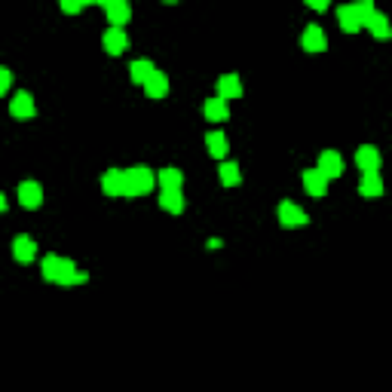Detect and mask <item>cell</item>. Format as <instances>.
I'll list each match as a JSON object with an SVG mask.
<instances>
[{
  "label": "cell",
  "instance_id": "6da1fadb",
  "mask_svg": "<svg viewBox=\"0 0 392 392\" xmlns=\"http://www.w3.org/2000/svg\"><path fill=\"white\" fill-rule=\"evenodd\" d=\"M156 187V175L147 166H132L123 169V199H138L147 196Z\"/></svg>",
  "mask_w": 392,
  "mask_h": 392
},
{
  "label": "cell",
  "instance_id": "7a4b0ae2",
  "mask_svg": "<svg viewBox=\"0 0 392 392\" xmlns=\"http://www.w3.org/2000/svg\"><path fill=\"white\" fill-rule=\"evenodd\" d=\"M276 218H279V224H282L285 230H297V227H306V224H310V215H306L300 206H294L291 199L279 202Z\"/></svg>",
  "mask_w": 392,
  "mask_h": 392
},
{
  "label": "cell",
  "instance_id": "3957f363",
  "mask_svg": "<svg viewBox=\"0 0 392 392\" xmlns=\"http://www.w3.org/2000/svg\"><path fill=\"white\" fill-rule=\"evenodd\" d=\"M89 282V273L77 270L74 260L68 258H58V270H56V285H62V289H71V285H86Z\"/></svg>",
  "mask_w": 392,
  "mask_h": 392
},
{
  "label": "cell",
  "instance_id": "277c9868",
  "mask_svg": "<svg viewBox=\"0 0 392 392\" xmlns=\"http://www.w3.org/2000/svg\"><path fill=\"white\" fill-rule=\"evenodd\" d=\"M356 166L362 169V175H377L383 166V156L380 150H377L374 145H362L356 150Z\"/></svg>",
  "mask_w": 392,
  "mask_h": 392
},
{
  "label": "cell",
  "instance_id": "5b68a950",
  "mask_svg": "<svg viewBox=\"0 0 392 392\" xmlns=\"http://www.w3.org/2000/svg\"><path fill=\"white\" fill-rule=\"evenodd\" d=\"M10 114L16 117V120H34L37 117V104H34V95L31 93H16L10 98Z\"/></svg>",
  "mask_w": 392,
  "mask_h": 392
},
{
  "label": "cell",
  "instance_id": "8992f818",
  "mask_svg": "<svg viewBox=\"0 0 392 392\" xmlns=\"http://www.w3.org/2000/svg\"><path fill=\"white\" fill-rule=\"evenodd\" d=\"M104 16H108L110 28H123V25H129V19H132V6H129L126 0H108V3H104Z\"/></svg>",
  "mask_w": 392,
  "mask_h": 392
},
{
  "label": "cell",
  "instance_id": "52a82bcc",
  "mask_svg": "<svg viewBox=\"0 0 392 392\" xmlns=\"http://www.w3.org/2000/svg\"><path fill=\"white\" fill-rule=\"evenodd\" d=\"M319 172L325 175V178H341L343 175V156L337 154V150H322V154H319Z\"/></svg>",
  "mask_w": 392,
  "mask_h": 392
},
{
  "label": "cell",
  "instance_id": "ba28073f",
  "mask_svg": "<svg viewBox=\"0 0 392 392\" xmlns=\"http://www.w3.org/2000/svg\"><path fill=\"white\" fill-rule=\"evenodd\" d=\"M101 47L108 56H123V52L129 49V34L123 28H108L101 37Z\"/></svg>",
  "mask_w": 392,
  "mask_h": 392
},
{
  "label": "cell",
  "instance_id": "9c48e42d",
  "mask_svg": "<svg viewBox=\"0 0 392 392\" xmlns=\"http://www.w3.org/2000/svg\"><path fill=\"white\" fill-rule=\"evenodd\" d=\"M304 191L313 196V199H322V196H328V178H325L319 169H306L304 172Z\"/></svg>",
  "mask_w": 392,
  "mask_h": 392
},
{
  "label": "cell",
  "instance_id": "30bf717a",
  "mask_svg": "<svg viewBox=\"0 0 392 392\" xmlns=\"http://www.w3.org/2000/svg\"><path fill=\"white\" fill-rule=\"evenodd\" d=\"M300 47L306 52H325L328 49V37H325V31L319 25H306L304 34H300Z\"/></svg>",
  "mask_w": 392,
  "mask_h": 392
},
{
  "label": "cell",
  "instance_id": "8fae6325",
  "mask_svg": "<svg viewBox=\"0 0 392 392\" xmlns=\"http://www.w3.org/2000/svg\"><path fill=\"white\" fill-rule=\"evenodd\" d=\"M19 202H22V208H40L43 187L37 184V181H22V184H19Z\"/></svg>",
  "mask_w": 392,
  "mask_h": 392
},
{
  "label": "cell",
  "instance_id": "7c38bea8",
  "mask_svg": "<svg viewBox=\"0 0 392 392\" xmlns=\"http://www.w3.org/2000/svg\"><path fill=\"white\" fill-rule=\"evenodd\" d=\"M12 258H16L19 264H31V260L37 258V243L31 236H25V233H19V236L12 239Z\"/></svg>",
  "mask_w": 392,
  "mask_h": 392
},
{
  "label": "cell",
  "instance_id": "4fadbf2b",
  "mask_svg": "<svg viewBox=\"0 0 392 392\" xmlns=\"http://www.w3.org/2000/svg\"><path fill=\"white\" fill-rule=\"evenodd\" d=\"M239 95H243V83H239L236 74H224L218 80V86H215V98H221V101H230V98Z\"/></svg>",
  "mask_w": 392,
  "mask_h": 392
},
{
  "label": "cell",
  "instance_id": "5bb4252c",
  "mask_svg": "<svg viewBox=\"0 0 392 392\" xmlns=\"http://www.w3.org/2000/svg\"><path fill=\"white\" fill-rule=\"evenodd\" d=\"M156 184H160L162 191H181V187H184V172L175 166H166L156 172Z\"/></svg>",
  "mask_w": 392,
  "mask_h": 392
},
{
  "label": "cell",
  "instance_id": "9a60e30c",
  "mask_svg": "<svg viewBox=\"0 0 392 392\" xmlns=\"http://www.w3.org/2000/svg\"><path fill=\"white\" fill-rule=\"evenodd\" d=\"M101 191H104V196H110V199H120L123 196V169H108V172L101 175Z\"/></svg>",
  "mask_w": 392,
  "mask_h": 392
},
{
  "label": "cell",
  "instance_id": "2e32d148",
  "mask_svg": "<svg viewBox=\"0 0 392 392\" xmlns=\"http://www.w3.org/2000/svg\"><path fill=\"white\" fill-rule=\"evenodd\" d=\"M337 22H341V28L346 31V34H356V31H362V16H358L356 3L341 6V10H337Z\"/></svg>",
  "mask_w": 392,
  "mask_h": 392
},
{
  "label": "cell",
  "instance_id": "e0dca14e",
  "mask_svg": "<svg viewBox=\"0 0 392 392\" xmlns=\"http://www.w3.org/2000/svg\"><path fill=\"white\" fill-rule=\"evenodd\" d=\"M166 93H169V77L162 74V71H154L145 83V95L154 98V101H160V98H166Z\"/></svg>",
  "mask_w": 392,
  "mask_h": 392
},
{
  "label": "cell",
  "instance_id": "ac0fdd59",
  "mask_svg": "<svg viewBox=\"0 0 392 392\" xmlns=\"http://www.w3.org/2000/svg\"><path fill=\"white\" fill-rule=\"evenodd\" d=\"M160 208L169 215H181L187 208L184 202V193L181 191H160Z\"/></svg>",
  "mask_w": 392,
  "mask_h": 392
},
{
  "label": "cell",
  "instance_id": "d6986e66",
  "mask_svg": "<svg viewBox=\"0 0 392 392\" xmlns=\"http://www.w3.org/2000/svg\"><path fill=\"white\" fill-rule=\"evenodd\" d=\"M202 114H206L208 123H224V120H230V108H227V101H221V98H208V101L202 104Z\"/></svg>",
  "mask_w": 392,
  "mask_h": 392
},
{
  "label": "cell",
  "instance_id": "ffe728a7",
  "mask_svg": "<svg viewBox=\"0 0 392 392\" xmlns=\"http://www.w3.org/2000/svg\"><path fill=\"white\" fill-rule=\"evenodd\" d=\"M156 71V64L150 62V58H135L132 64H129V80L132 83H138V86H145L147 83V77Z\"/></svg>",
  "mask_w": 392,
  "mask_h": 392
},
{
  "label": "cell",
  "instance_id": "44dd1931",
  "mask_svg": "<svg viewBox=\"0 0 392 392\" xmlns=\"http://www.w3.org/2000/svg\"><path fill=\"white\" fill-rule=\"evenodd\" d=\"M206 147H208V154H212L215 160H224L227 150H230V141H227V135L221 132V129H215V132L206 135Z\"/></svg>",
  "mask_w": 392,
  "mask_h": 392
},
{
  "label": "cell",
  "instance_id": "7402d4cb",
  "mask_svg": "<svg viewBox=\"0 0 392 392\" xmlns=\"http://www.w3.org/2000/svg\"><path fill=\"white\" fill-rule=\"evenodd\" d=\"M365 28H368L377 40H389V37H392V25H389V19L383 16V12H374V16L365 22Z\"/></svg>",
  "mask_w": 392,
  "mask_h": 392
},
{
  "label": "cell",
  "instance_id": "603a6c76",
  "mask_svg": "<svg viewBox=\"0 0 392 392\" xmlns=\"http://www.w3.org/2000/svg\"><path fill=\"white\" fill-rule=\"evenodd\" d=\"M358 193H362L365 199H380V196H383V178H380V175H362Z\"/></svg>",
  "mask_w": 392,
  "mask_h": 392
},
{
  "label": "cell",
  "instance_id": "cb8c5ba5",
  "mask_svg": "<svg viewBox=\"0 0 392 392\" xmlns=\"http://www.w3.org/2000/svg\"><path fill=\"white\" fill-rule=\"evenodd\" d=\"M218 178H221V184H224V187H239L243 175H239L236 162H221V166H218Z\"/></svg>",
  "mask_w": 392,
  "mask_h": 392
},
{
  "label": "cell",
  "instance_id": "d4e9b609",
  "mask_svg": "<svg viewBox=\"0 0 392 392\" xmlns=\"http://www.w3.org/2000/svg\"><path fill=\"white\" fill-rule=\"evenodd\" d=\"M56 270H58V254H47L43 264H40L43 279H47V282H56Z\"/></svg>",
  "mask_w": 392,
  "mask_h": 392
},
{
  "label": "cell",
  "instance_id": "484cf974",
  "mask_svg": "<svg viewBox=\"0 0 392 392\" xmlns=\"http://www.w3.org/2000/svg\"><path fill=\"white\" fill-rule=\"evenodd\" d=\"M10 86H12V71L0 64V95H6V93H10Z\"/></svg>",
  "mask_w": 392,
  "mask_h": 392
},
{
  "label": "cell",
  "instance_id": "4316f807",
  "mask_svg": "<svg viewBox=\"0 0 392 392\" xmlns=\"http://www.w3.org/2000/svg\"><path fill=\"white\" fill-rule=\"evenodd\" d=\"M86 10V3H71V0H64L62 3V12H68V16H77V12Z\"/></svg>",
  "mask_w": 392,
  "mask_h": 392
},
{
  "label": "cell",
  "instance_id": "83f0119b",
  "mask_svg": "<svg viewBox=\"0 0 392 392\" xmlns=\"http://www.w3.org/2000/svg\"><path fill=\"white\" fill-rule=\"evenodd\" d=\"M310 10H319V12H322V10H328V3H325V0H310Z\"/></svg>",
  "mask_w": 392,
  "mask_h": 392
},
{
  "label": "cell",
  "instance_id": "f1b7e54d",
  "mask_svg": "<svg viewBox=\"0 0 392 392\" xmlns=\"http://www.w3.org/2000/svg\"><path fill=\"white\" fill-rule=\"evenodd\" d=\"M3 212H6V196L0 193V215H3Z\"/></svg>",
  "mask_w": 392,
  "mask_h": 392
}]
</instances>
